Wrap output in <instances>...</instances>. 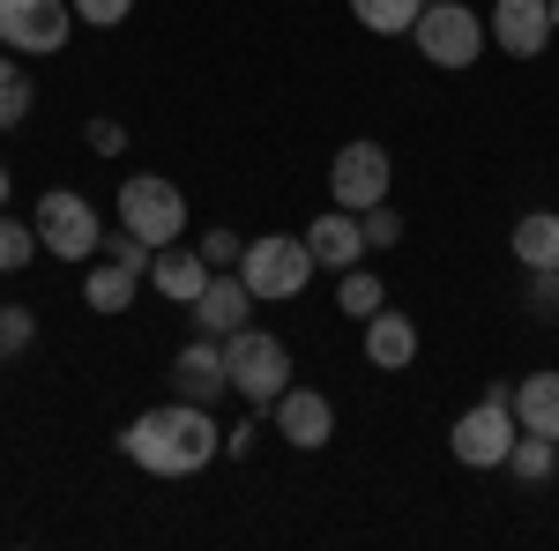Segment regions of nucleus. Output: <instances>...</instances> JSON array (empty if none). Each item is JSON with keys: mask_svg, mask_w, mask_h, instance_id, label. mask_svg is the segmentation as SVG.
I'll use <instances>...</instances> for the list:
<instances>
[{"mask_svg": "<svg viewBox=\"0 0 559 551\" xmlns=\"http://www.w3.org/2000/svg\"><path fill=\"white\" fill-rule=\"evenodd\" d=\"M366 366H373V373H403V366H418V321H403L395 306H381V313L366 321Z\"/></svg>", "mask_w": 559, "mask_h": 551, "instance_id": "15", "label": "nucleus"}, {"mask_svg": "<svg viewBox=\"0 0 559 551\" xmlns=\"http://www.w3.org/2000/svg\"><path fill=\"white\" fill-rule=\"evenodd\" d=\"M210 276L216 268L202 261V247H157V261H150V284H157V298H173V306H194Z\"/></svg>", "mask_w": 559, "mask_h": 551, "instance_id": "16", "label": "nucleus"}, {"mask_svg": "<svg viewBox=\"0 0 559 551\" xmlns=\"http://www.w3.org/2000/svg\"><path fill=\"white\" fill-rule=\"evenodd\" d=\"M358 231H366V254H388V247L403 239V216L388 209V202H373V209L358 216Z\"/></svg>", "mask_w": 559, "mask_h": 551, "instance_id": "25", "label": "nucleus"}, {"mask_svg": "<svg viewBox=\"0 0 559 551\" xmlns=\"http://www.w3.org/2000/svg\"><path fill=\"white\" fill-rule=\"evenodd\" d=\"M83 142H90V149H97V157H120V149H128V128L97 112V120H90V128H83Z\"/></svg>", "mask_w": 559, "mask_h": 551, "instance_id": "29", "label": "nucleus"}, {"mask_svg": "<svg viewBox=\"0 0 559 551\" xmlns=\"http://www.w3.org/2000/svg\"><path fill=\"white\" fill-rule=\"evenodd\" d=\"M31 224H38V247H45L52 261H90L97 247H105V216L90 209V194H75V187H52V194H38Z\"/></svg>", "mask_w": 559, "mask_h": 551, "instance_id": "5", "label": "nucleus"}, {"mask_svg": "<svg viewBox=\"0 0 559 551\" xmlns=\"http://www.w3.org/2000/svg\"><path fill=\"white\" fill-rule=\"evenodd\" d=\"M515 418H522V432L559 440V373H530V381H515Z\"/></svg>", "mask_w": 559, "mask_h": 551, "instance_id": "19", "label": "nucleus"}, {"mask_svg": "<svg viewBox=\"0 0 559 551\" xmlns=\"http://www.w3.org/2000/svg\"><path fill=\"white\" fill-rule=\"evenodd\" d=\"M254 440H261V410L247 424H231V432H224V455H254Z\"/></svg>", "mask_w": 559, "mask_h": 551, "instance_id": "31", "label": "nucleus"}, {"mask_svg": "<svg viewBox=\"0 0 559 551\" xmlns=\"http://www.w3.org/2000/svg\"><path fill=\"white\" fill-rule=\"evenodd\" d=\"M173 395H187V403H210L216 395H231V366H224V336H194L187 350L173 358Z\"/></svg>", "mask_w": 559, "mask_h": 551, "instance_id": "13", "label": "nucleus"}, {"mask_svg": "<svg viewBox=\"0 0 559 551\" xmlns=\"http://www.w3.org/2000/svg\"><path fill=\"white\" fill-rule=\"evenodd\" d=\"M336 306H344L350 321H373V313L388 306L381 276H373V268H344V276H336Z\"/></svg>", "mask_w": 559, "mask_h": 551, "instance_id": "22", "label": "nucleus"}, {"mask_svg": "<svg viewBox=\"0 0 559 551\" xmlns=\"http://www.w3.org/2000/svg\"><path fill=\"white\" fill-rule=\"evenodd\" d=\"M530 313H559V268H530Z\"/></svg>", "mask_w": 559, "mask_h": 551, "instance_id": "30", "label": "nucleus"}, {"mask_svg": "<svg viewBox=\"0 0 559 551\" xmlns=\"http://www.w3.org/2000/svg\"><path fill=\"white\" fill-rule=\"evenodd\" d=\"M120 455L134 469H150V477H194V469H210L224 455V432H216L210 403H157V410H142V418L120 432Z\"/></svg>", "mask_w": 559, "mask_h": 551, "instance_id": "1", "label": "nucleus"}, {"mask_svg": "<svg viewBox=\"0 0 559 551\" xmlns=\"http://www.w3.org/2000/svg\"><path fill=\"white\" fill-rule=\"evenodd\" d=\"M552 463H559V440H545V432H522L515 455H508V469H515L522 484H545V477H552Z\"/></svg>", "mask_w": 559, "mask_h": 551, "instance_id": "24", "label": "nucleus"}, {"mask_svg": "<svg viewBox=\"0 0 559 551\" xmlns=\"http://www.w3.org/2000/svg\"><path fill=\"white\" fill-rule=\"evenodd\" d=\"M239 254H247V239H239V231H224V224L202 231V261H210V268H239Z\"/></svg>", "mask_w": 559, "mask_h": 551, "instance_id": "28", "label": "nucleus"}, {"mask_svg": "<svg viewBox=\"0 0 559 551\" xmlns=\"http://www.w3.org/2000/svg\"><path fill=\"white\" fill-rule=\"evenodd\" d=\"M313 247H306V231L292 239V231H269V239H254L247 254H239V276H247V291H254V306L261 298H299L306 284H313Z\"/></svg>", "mask_w": 559, "mask_h": 551, "instance_id": "6", "label": "nucleus"}, {"mask_svg": "<svg viewBox=\"0 0 559 551\" xmlns=\"http://www.w3.org/2000/svg\"><path fill=\"white\" fill-rule=\"evenodd\" d=\"M508 247H515L522 268H559V209H522Z\"/></svg>", "mask_w": 559, "mask_h": 551, "instance_id": "17", "label": "nucleus"}, {"mask_svg": "<svg viewBox=\"0 0 559 551\" xmlns=\"http://www.w3.org/2000/svg\"><path fill=\"white\" fill-rule=\"evenodd\" d=\"M0 202H8V165H0Z\"/></svg>", "mask_w": 559, "mask_h": 551, "instance_id": "32", "label": "nucleus"}, {"mask_svg": "<svg viewBox=\"0 0 559 551\" xmlns=\"http://www.w3.org/2000/svg\"><path fill=\"white\" fill-rule=\"evenodd\" d=\"M306 247H313L321 268H336V276H344V268L366 261V231H358V216H350V209H321L313 224H306Z\"/></svg>", "mask_w": 559, "mask_h": 551, "instance_id": "14", "label": "nucleus"}, {"mask_svg": "<svg viewBox=\"0 0 559 551\" xmlns=\"http://www.w3.org/2000/svg\"><path fill=\"white\" fill-rule=\"evenodd\" d=\"M552 31H559V0H552Z\"/></svg>", "mask_w": 559, "mask_h": 551, "instance_id": "33", "label": "nucleus"}, {"mask_svg": "<svg viewBox=\"0 0 559 551\" xmlns=\"http://www.w3.org/2000/svg\"><path fill=\"white\" fill-rule=\"evenodd\" d=\"M522 440V418H515V387H485V403H471L455 432H448V447H455V463L463 469H508Z\"/></svg>", "mask_w": 559, "mask_h": 551, "instance_id": "2", "label": "nucleus"}, {"mask_svg": "<svg viewBox=\"0 0 559 551\" xmlns=\"http://www.w3.org/2000/svg\"><path fill=\"white\" fill-rule=\"evenodd\" d=\"M269 418H276V440H284V447H299V455H321V447L336 440V403H329L321 387L292 381L284 395H276V410H269Z\"/></svg>", "mask_w": 559, "mask_h": 551, "instance_id": "10", "label": "nucleus"}, {"mask_svg": "<svg viewBox=\"0 0 559 551\" xmlns=\"http://www.w3.org/2000/svg\"><path fill=\"white\" fill-rule=\"evenodd\" d=\"M485 31L500 38L508 60H537V52L552 45V0H492Z\"/></svg>", "mask_w": 559, "mask_h": 551, "instance_id": "11", "label": "nucleus"}, {"mask_svg": "<svg viewBox=\"0 0 559 551\" xmlns=\"http://www.w3.org/2000/svg\"><path fill=\"white\" fill-rule=\"evenodd\" d=\"M485 15L463 8V0H426L418 8V23H411V45L426 52L432 68H477V52H485Z\"/></svg>", "mask_w": 559, "mask_h": 551, "instance_id": "4", "label": "nucleus"}, {"mask_svg": "<svg viewBox=\"0 0 559 551\" xmlns=\"http://www.w3.org/2000/svg\"><path fill=\"white\" fill-rule=\"evenodd\" d=\"M224 366H231V395H247L254 410H276V395L292 387V350L269 328H239L224 336Z\"/></svg>", "mask_w": 559, "mask_h": 551, "instance_id": "3", "label": "nucleus"}, {"mask_svg": "<svg viewBox=\"0 0 559 551\" xmlns=\"http://www.w3.org/2000/svg\"><path fill=\"white\" fill-rule=\"evenodd\" d=\"M68 31H75V0H0V45L23 60L60 52Z\"/></svg>", "mask_w": 559, "mask_h": 551, "instance_id": "9", "label": "nucleus"}, {"mask_svg": "<svg viewBox=\"0 0 559 551\" xmlns=\"http://www.w3.org/2000/svg\"><path fill=\"white\" fill-rule=\"evenodd\" d=\"M45 247H38V224H23V216L0 209V276H15V268H31Z\"/></svg>", "mask_w": 559, "mask_h": 551, "instance_id": "23", "label": "nucleus"}, {"mask_svg": "<svg viewBox=\"0 0 559 551\" xmlns=\"http://www.w3.org/2000/svg\"><path fill=\"white\" fill-rule=\"evenodd\" d=\"M187 313H194V328H202V336H239V328L254 321V291H247V276H239V268H216Z\"/></svg>", "mask_w": 559, "mask_h": 551, "instance_id": "12", "label": "nucleus"}, {"mask_svg": "<svg viewBox=\"0 0 559 551\" xmlns=\"http://www.w3.org/2000/svg\"><path fill=\"white\" fill-rule=\"evenodd\" d=\"M31 336H38V313L31 306H0V358L31 350Z\"/></svg>", "mask_w": 559, "mask_h": 551, "instance_id": "26", "label": "nucleus"}, {"mask_svg": "<svg viewBox=\"0 0 559 551\" xmlns=\"http://www.w3.org/2000/svg\"><path fill=\"white\" fill-rule=\"evenodd\" d=\"M134 15V0H75V23H90V31H120Z\"/></svg>", "mask_w": 559, "mask_h": 551, "instance_id": "27", "label": "nucleus"}, {"mask_svg": "<svg viewBox=\"0 0 559 551\" xmlns=\"http://www.w3.org/2000/svg\"><path fill=\"white\" fill-rule=\"evenodd\" d=\"M134 284H142V268H128V261H97L83 276V298H90V313H128L134 306Z\"/></svg>", "mask_w": 559, "mask_h": 551, "instance_id": "18", "label": "nucleus"}, {"mask_svg": "<svg viewBox=\"0 0 559 551\" xmlns=\"http://www.w3.org/2000/svg\"><path fill=\"white\" fill-rule=\"evenodd\" d=\"M418 8H426V0H350V15H358L373 38H411Z\"/></svg>", "mask_w": 559, "mask_h": 551, "instance_id": "21", "label": "nucleus"}, {"mask_svg": "<svg viewBox=\"0 0 559 551\" xmlns=\"http://www.w3.org/2000/svg\"><path fill=\"white\" fill-rule=\"evenodd\" d=\"M31 105H38V89L23 75V52H0V128H23Z\"/></svg>", "mask_w": 559, "mask_h": 551, "instance_id": "20", "label": "nucleus"}, {"mask_svg": "<svg viewBox=\"0 0 559 551\" xmlns=\"http://www.w3.org/2000/svg\"><path fill=\"white\" fill-rule=\"evenodd\" d=\"M120 224H128L134 239H150V247H179L187 194H179L173 179H157V171H134V179H120Z\"/></svg>", "mask_w": 559, "mask_h": 551, "instance_id": "7", "label": "nucleus"}, {"mask_svg": "<svg viewBox=\"0 0 559 551\" xmlns=\"http://www.w3.org/2000/svg\"><path fill=\"white\" fill-rule=\"evenodd\" d=\"M388 187H395V157L381 142H344L336 149V165H329V202L336 209L366 216L373 202H388Z\"/></svg>", "mask_w": 559, "mask_h": 551, "instance_id": "8", "label": "nucleus"}]
</instances>
